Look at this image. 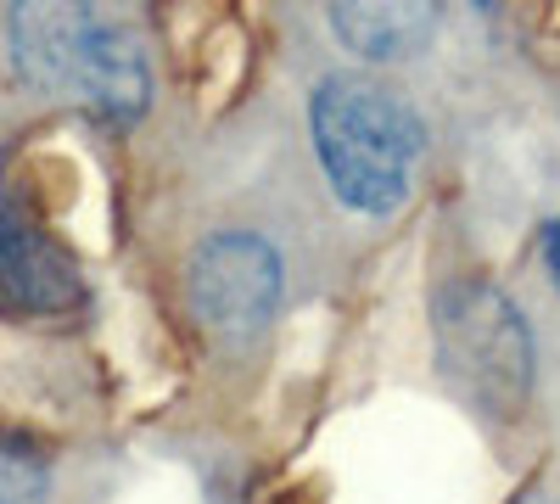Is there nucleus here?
Instances as JSON below:
<instances>
[{"instance_id": "nucleus-1", "label": "nucleus", "mask_w": 560, "mask_h": 504, "mask_svg": "<svg viewBox=\"0 0 560 504\" xmlns=\"http://www.w3.org/2000/svg\"><path fill=\"white\" fill-rule=\"evenodd\" d=\"M18 73L51 102H73L102 124H135L152 102L140 34L102 7H18L7 17Z\"/></svg>"}, {"instance_id": "nucleus-2", "label": "nucleus", "mask_w": 560, "mask_h": 504, "mask_svg": "<svg viewBox=\"0 0 560 504\" xmlns=\"http://www.w3.org/2000/svg\"><path fill=\"white\" fill-rule=\"evenodd\" d=\"M314 152L331 191L359 213H393L415 186V163L427 146L420 113L393 84L364 73H331L314 90Z\"/></svg>"}, {"instance_id": "nucleus-3", "label": "nucleus", "mask_w": 560, "mask_h": 504, "mask_svg": "<svg viewBox=\"0 0 560 504\" xmlns=\"http://www.w3.org/2000/svg\"><path fill=\"white\" fill-rule=\"evenodd\" d=\"M443 376L493 421H516L533 392V331L522 308L488 281H454L432 303Z\"/></svg>"}, {"instance_id": "nucleus-4", "label": "nucleus", "mask_w": 560, "mask_h": 504, "mask_svg": "<svg viewBox=\"0 0 560 504\" xmlns=\"http://www.w3.org/2000/svg\"><path fill=\"white\" fill-rule=\"evenodd\" d=\"M185 303L213 342H253L280 303V258L253 231H219L185 263Z\"/></svg>"}, {"instance_id": "nucleus-5", "label": "nucleus", "mask_w": 560, "mask_h": 504, "mask_svg": "<svg viewBox=\"0 0 560 504\" xmlns=\"http://www.w3.org/2000/svg\"><path fill=\"white\" fill-rule=\"evenodd\" d=\"M79 303L73 258L39 236L23 202L0 186V308L7 314H62Z\"/></svg>"}, {"instance_id": "nucleus-6", "label": "nucleus", "mask_w": 560, "mask_h": 504, "mask_svg": "<svg viewBox=\"0 0 560 504\" xmlns=\"http://www.w3.org/2000/svg\"><path fill=\"white\" fill-rule=\"evenodd\" d=\"M331 28L342 45H353L370 62H404L420 45L438 34V7H420V0H404V7H376V0H359V7H337Z\"/></svg>"}, {"instance_id": "nucleus-7", "label": "nucleus", "mask_w": 560, "mask_h": 504, "mask_svg": "<svg viewBox=\"0 0 560 504\" xmlns=\"http://www.w3.org/2000/svg\"><path fill=\"white\" fill-rule=\"evenodd\" d=\"M45 460L23 443V437H7L0 432V504H45Z\"/></svg>"}, {"instance_id": "nucleus-8", "label": "nucleus", "mask_w": 560, "mask_h": 504, "mask_svg": "<svg viewBox=\"0 0 560 504\" xmlns=\"http://www.w3.org/2000/svg\"><path fill=\"white\" fill-rule=\"evenodd\" d=\"M544 258H549V274H555V286H560V219L544 231Z\"/></svg>"}, {"instance_id": "nucleus-9", "label": "nucleus", "mask_w": 560, "mask_h": 504, "mask_svg": "<svg viewBox=\"0 0 560 504\" xmlns=\"http://www.w3.org/2000/svg\"><path fill=\"white\" fill-rule=\"evenodd\" d=\"M516 504H560V493H527V499H516Z\"/></svg>"}]
</instances>
